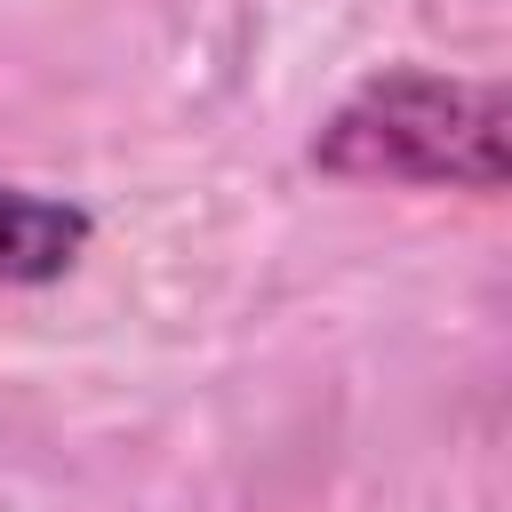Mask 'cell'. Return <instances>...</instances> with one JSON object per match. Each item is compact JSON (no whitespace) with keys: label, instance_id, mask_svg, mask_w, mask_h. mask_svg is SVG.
Masks as SVG:
<instances>
[{"label":"cell","instance_id":"1","mask_svg":"<svg viewBox=\"0 0 512 512\" xmlns=\"http://www.w3.org/2000/svg\"><path fill=\"white\" fill-rule=\"evenodd\" d=\"M304 168L328 184H416L496 200L512 176V88L496 72L384 64L344 88L304 136Z\"/></svg>","mask_w":512,"mask_h":512},{"label":"cell","instance_id":"2","mask_svg":"<svg viewBox=\"0 0 512 512\" xmlns=\"http://www.w3.org/2000/svg\"><path fill=\"white\" fill-rule=\"evenodd\" d=\"M96 240V216L64 192L0 184V288H56Z\"/></svg>","mask_w":512,"mask_h":512}]
</instances>
